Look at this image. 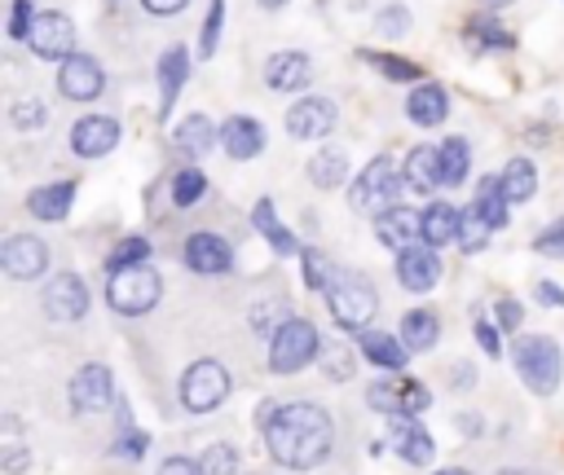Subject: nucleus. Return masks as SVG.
Wrapping results in <instances>:
<instances>
[{
  "mask_svg": "<svg viewBox=\"0 0 564 475\" xmlns=\"http://www.w3.org/2000/svg\"><path fill=\"white\" fill-rule=\"evenodd\" d=\"M330 444H335V427H330V413L322 405L291 400V405H282V409H273L264 418V449L286 471L322 466Z\"/></svg>",
  "mask_w": 564,
  "mask_h": 475,
  "instance_id": "f257e3e1",
  "label": "nucleus"
},
{
  "mask_svg": "<svg viewBox=\"0 0 564 475\" xmlns=\"http://www.w3.org/2000/svg\"><path fill=\"white\" fill-rule=\"evenodd\" d=\"M313 356H322V334L313 321L304 317H291L273 330V343H269V369L273 374H295L304 369Z\"/></svg>",
  "mask_w": 564,
  "mask_h": 475,
  "instance_id": "f03ea898",
  "label": "nucleus"
},
{
  "mask_svg": "<svg viewBox=\"0 0 564 475\" xmlns=\"http://www.w3.org/2000/svg\"><path fill=\"white\" fill-rule=\"evenodd\" d=\"M159 290H163V281H159V273H154L150 264L115 268L110 281H106V299H110V308L123 312V317H141V312H150V308L159 303Z\"/></svg>",
  "mask_w": 564,
  "mask_h": 475,
  "instance_id": "7ed1b4c3",
  "label": "nucleus"
},
{
  "mask_svg": "<svg viewBox=\"0 0 564 475\" xmlns=\"http://www.w3.org/2000/svg\"><path fill=\"white\" fill-rule=\"evenodd\" d=\"M326 303H330V312H335V321L344 325V330H366L370 325V317H375V308H379V295H375V286L361 277V273H344L339 268V277L330 281V290H326Z\"/></svg>",
  "mask_w": 564,
  "mask_h": 475,
  "instance_id": "20e7f679",
  "label": "nucleus"
},
{
  "mask_svg": "<svg viewBox=\"0 0 564 475\" xmlns=\"http://www.w3.org/2000/svg\"><path fill=\"white\" fill-rule=\"evenodd\" d=\"M516 369L524 378L529 391L538 396H551L560 387V343L546 339V334H529L516 343Z\"/></svg>",
  "mask_w": 564,
  "mask_h": 475,
  "instance_id": "39448f33",
  "label": "nucleus"
},
{
  "mask_svg": "<svg viewBox=\"0 0 564 475\" xmlns=\"http://www.w3.org/2000/svg\"><path fill=\"white\" fill-rule=\"evenodd\" d=\"M405 176H397V163L392 158H370L361 167V176L352 180V207L361 211H388L401 194Z\"/></svg>",
  "mask_w": 564,
  "mask_h": 475,
  "instance_id": "423d86ee",
  "label": "nucleus"
},
{
  "mask_svg": "<svg viewBox=\"0 0 564 475\" xmlns=\"http://www.w3.org/2000/svg\"><path fill=\"white\" fill-rule=\"evenodd\" d=\"M229 396V369L220 361H194L181 378V400L189 413H212Z\"/></svg>",
  "mask_w": 564,
  "mask_h": 475,
  "instance_id": "0eeeda50",
  "label": "nucleus"
},
{
  "mask_svg": "<svg viewBox=\"0 0 564 475\" xmlns=\"http://www.w3.org/2000/svg\"><path fill=\"white\" fill-rule=\"evenodd\" d=\"M397 281H401L405 290H414V295L432 290V286L441 281V255H436V246L414 242V246L397 251Z\"/></svg>",
  "mask_w": 564,
  "mask_h": 475,
  "instance_id": "6e6552de",
  "label": "nucleus"
},
{
  "mask_svg": "<svg viewBox=\"0 0 564 475\" xmlns=\"http://www.w3.org/2000/svg\"><path fill=\"white\" fill-rule=\"evenodd\" d=\"M388 440L401 453V462H410V466H427L432 453H436V444H432L427 427L419 422V413H392L388 418Z\"/></svg>",
  "mask_w": 564,
  "mask_h": 475,
  "instance_id": "1a4fd4ad",
  "label": "nucleus"
},
{
  "mask_svg": "<svg viewBox=\"0 0 564 475\" xmlns=\"http://www.w3.org/2000/svg\"><path fill=\"white\" fill-rule=\"evenodd\" d=\"M0 264H4V273L13 281H31V277H40L48 268V246L40 238H31V233H13L0 246Z\"/></svg>",
  "mask_w": 564,
  "mask_h": 475,
  "instance_id": "9d476101",
  "label": "nucleus"
},
{
  "mask_svg": "<svg viewBox=\"0 0 564 475\" xmlns=\"http://www.w3.org/2000/svg\"><path fill=\"white\" fill-rule=\"evenodd\" d=\"M44 312L53 321H79L88 312V286L75 277V273H57L48 286H44Z\"/></svg>",
  "mask_w": 564,
  "mask_h": 475,
  "instance_id": "9b49d317",
  "label": "nucleus"
},
{
  "mask_svg": "<svg viewBox=\"0 0 564 475\" xmlns=\"http://www.w3.org/2000/svg\"><path fill=\"white\" fill-rule=\"evenodd\" d=\"M70 409L79 413H93V409H106L115 400V378L106 365H84L75 378H70Z\"/></svg>",
  "mask_w": 564,
  "mask_h": 475,
  "instance_id": "f8f14e48",
  "label": "nucleus"
},
{
  "mask_svg": "<svg viewBox=\"0 0 564 475\" xmlns=\"http://www.w3.org/2000/svg\"><path fill=\"white\" fill-rule=\"evenodd\" d=\"M31 48L40 57H70L75 48V22L66 13H35V26H31Z\"/></svg>",
  "mask_w": 564,
  "mask_h": 475,
  "instance_id": "ddd939ff",
  "label": "nucleus"
},
{
  "mask_svg": "<svg viewBox=\"0 0 564 475\" xmlns=\"http://www.w3.org/2000/svg\"><path fill=\"white\" fill-rule=\"evenodd\" d=\"M101 84H106L101 66H97L93 57H84V53H70V57L62 62V70H57V88H62V97H70V101H93V97L101 92Z\"/></svg>",
  "mask_w": 564,
  "mask_h": 475,
  "instance_id": "4468645a",
  "label": "nucleus"
},
{
  "mask_svg": "<svg viewBox=\"0 0 564 475\" xmlns=\"http://www.w3.org/2000/svg\"><path fill=\"white\" fill-rule=\"evenodd\" d=\"M185 264L194 273H203V277H220V273H229L234 251H229V242L220 233H189L185 238Z\"/></svg>",
  "mask_w": 564,
  "mask_h": 475,
  "instance_id": "2eb2a0df",
  "label": "nucleus"
},
{
  "mask_svg": "<svg viewBox=\"0 0 564 475\" xmlns=\"http://www.w3.org/2000/svg\"><path fill=\"white\" fill-rule=\"evenodd\" d=\"M335 128V106L326 97H300L291 110H286V132L300 136V141H313V136H326Z\"/></svg>",
  "mask_w": 564,
  "mask_h": 475,
  "instance_id": "dca6fc26",
  "label": "nucleus"
},
{
  "mask_svg": "<svg viewBox=\"0 0 564 475\" xmlns=\"http://www.w3.org/2000/svg\"><path fill=\"white\" fill-rule=\"evenodd\" d=\"M375 238L392 251H405L423 238V216L414 207H388V211L375 216Z\"/></svg>",
  "mask_w": 564,
  "mask_h": 475,
  "instance_id": "f3484780",
  "label": "nucleus"
},
{
  "mask_svg": "<svg viewBox=\"0 0 564 475\" xmlns=\"http://www.w3.org/2000/svg\"><path fill=\"white\" fill-rule=\"evenodd\" d=\"M70 145H75L79 158H101V154H110L119 145V123L106 119V114H88V119H79L70 128Z\"/></svg>",
  "mask_w": 564,
  "mask_h": 475,
  "instance_id": "a211bd4d",
  "label": "nucleus"
},
{
  "mask_svg": "<svg viewBox=\"0 0 564 475\" xmlns=\"http://www.w3.org/2000/svg\"><path fill=\"white\" fill-rule=\"evenodd\" d=\"M308 75H313V66H308V53H300V48L273 53V57L264 62V84H269L273 92H295V88L308 84Z\"/></svg>",
  "mask_w": 564,
  "mask_h": 475,
  "instance_id": "6ab92c4d",
  "label": "nucleus"
},
{
  "mask_svg": "<svg viewBox=\"0 0 564 475\" xmlns=\"http://www.w3.org/2000/svg\"><path fill=\"white\" fill-rule=\"evenodd\" d=\"M220 145L229 158H256L264 150V123L260 119H247V114H234L225 128H220Z\"/></svg>",
  "mask_w": 564,
  "mask_h": 475,
  "instance_id": "aec40b11",
  "label": "nucleus"
},
{
  "mask_svg": "<svg viewBox=\"0 0 564 475\" xmlns=\"http://www.w3.org/2000/svg\"><path fill=\"white\" fill-rule=\"evenodd\" d=\"M401 176H405V185H410L414 194H432L436 185H445V172H441V150H432V145H414V150L405 154Z\"/></svg>",
  "mask_w": 564,
  "mask_h": 475,
  "instance_id": "412c9836",
  "label": "nucleus"
},
{
  "mask_svg": "<svg viewBox=\"0 0 564 475\" xmlns=\"http://www.w3.org/2000/svg\"><path fill=\"white\" fill-rule=\"evenodd\" d=\"M405 114H410L419 128H436V123H445V114H449V97H445V88H441V84H419V88L405 97Z\"/></svg>",
  "mask_w": 564,
  "mask_h": 475,
  "instance_id": "4be33fe9",
  "label": "nucleus"
},
{
  "mask_svg": "<svg viewBox=\"0 0 564 475\" xmlns=\"http://www.w3.org/2000/svg\"><path fill=\"white\" fill-rule=\"evenodd\" d=\"M357 347H361V356H366L370 365H379V369H401L405 356H410V347L401 343V334H383V330H361Z\"/></svg>",
  "mask_w": 564,
  "mask_h": 475,
  "instance_id": "5701e85b",
  "label": "nucleus"
},
{
  "mask_svg": "<svg viewBox=\"0 0 564 475\" xmlns=\"http://www.w3.org/2000/svg\"><path fill=\"white\" fill-rule=\"evenodd\" d=\"M185 75H189V57H185V48L176 44V48H167V53L159 57V114H163V119L172 114V101H176Z\"/></svg>",
  "mask_w": 564,
  "mask_h": 475,
  "instance_id": "b1692460",
  "label": "nucleus"
},
{
  "mask_svg": "<svg viewBox=\"0 0 564 475\" xmlns=\"http://www.w3.org/2000/svg\"><path fill=\"white\" fill-rule=\"evenodd\" d=\"M172 141H176V150H181V154L198 158V154H207V150L220 141V128H216L207 114H185V119L176 123Z\"/></svg>",
  "mask_w": 564,
  "mask_h": 475,
  "instance_id": "393cba45",
  "label": "nucleus"
},
{
  "mask_svg": "<svg viewBox=\"0 0 564 475\" xmlns=\"http://www.w3.org/2000/svg\"><path fill=\"white\" fill-rule=\"evenodd\" d=\"M458 224H463V211L458 207L432 202L423 211V242L427 246H449V242H458Z\"/></svg>",
  "mask_w": 564,
  "mask_h": 475,
  "instance_id": "a878e982",
  "label": "nucleus"
},
{
  "mask_svg": "<svg viewBox=\"0 0 564 475\" xmlns=\"http://www.w3.org/2000/svg\"><path fill=\"white\" fill-rule=\"evenodd\" d=\"M70 202H75V185H40L31 198H26V207H31V216H40V220H66L70 216Z\"/></svg>",
  "mask_w": 564,
  "mask_h": 475,
  "instance_id": "bb28decb",
  "label": "nucleus"
},
{
  "mask_svg": "<svg viewBox=\"0 0 564 475\" xmlns=\"http://www.w3.org/2000/svg\"><path fill=\"white\" fill-rule=\"evenodd\" d=\"M436 339H441L436 312H427V308L405 312V321H401V343H405L410 352H427V347H436Z\"/></svg>",
  "mask_w": 564,
  "mask_h": 475,
  "instance_id": "cd10ccee",
  "label": "nucleus"
},
{
  "mask_svg": "<svg viewBox=\"0 0 564 475\" xmlns=\"http://www.w3.org/2000/svg\"><path fill=\"white\" fill-rule=\"evenodd\" d=\"M251 224L269 238V246H273L278 255H295V251H300V246H295V233H291L286 224H278V216H273V202H269V198H260V202H256Z\"/></svg>",
  "mask_w": 564,
  "mask_h": 475,
  "instance_id": "c85d7f7f",
  "label": "nucleus"
},
{
  "mask_svg": "<svg viewBox=\"0 0 564 475\" xmlns=\"http://www.w3.org/2000/svg\"><path fill=\"white\" fill-rule=\"evenodd\" d=\"M498 180H502L507 202H529V198H533V189H538V167H533L529 158H511V163H507V172H502Z\"/></svg>",
  "mask_w": 564,
  "mask_h": 475,
  "instance_id": "c756f323",
  "label": "nucleus"
},
{
  "mask_svg": "<svg viewBox=\"0 0 564 475\" xmlns=\"http://www.w3.org/2000/svg\"><path fill=\"white\" fill-rule=\"evenodd\" d=\"M308 180H313L317 189H335V185H344V180H348V158H344L339 150H322V154H313V158H308Z\"/></svg>",
  "mask_w": 564,
  "mask_h": 475,
  "instance_id": "7c9ffc66",
  "label": "nucleus"
},
{
  "mask_svg": "<svg viewBox=\"0 0 564 475\" xmlns=\"http://www.w3.org/2000/svg\"><path fill=\"white\" fill-rule=\"evenodd\" d=\"M494 229H502L507 224V194H502V180H494V176H485L480 180V189H476V202H471Z\"/></svg>",
  "mask_w": 564,
  "mask_h": 475,
  "instance_id": "2f4dec72",
  "label": "nucleus"
},
{
  "mask_svg": "<svg viewBox=\"0 0 564 475\" xmlns=\"http://www.w3.org/2000/svg\"><path fill=\"white\" fill-rule=\"evenodd\" d=\"M467 167H471V150H467V141L449 136V141L441 145V172H445V185H463V180H467Z\"/></svg>",
  "mask_w": 564,
  "mask_h": 475,
  "instance_id": "473e14b6",
  "label": "nucleus"
},
{
  "mask_svg": "<svg viewBox=\"0 0 564 475\" xmlns=\"http://www.w3.org/2000/svg\"><path fill=\"white\" fill-rule=\"evenodd\" d=\"M203 189H207V176H203L198 167H181V172L172 176V202H176V207H194V202L203 198Z\"/></svg>",
  "mask_w": 564,
  "mask_h": 475,
  "instance_id": "72a5a7b5",
  "label": "nucleus"
},
{
  "mask_svg": "<svg viewBox=\"0 0 564 475\" xmlns=\"http://www.w3.org/2000/svg\"><path fill=\"white\" fill-rule=\"evenodd\" d=\"M489 238H494V224H489L476 207H467V211H463V224H458V246H463V251H480Z\"/></svg>",
  "mask_w": 564,
  "mask_h": 475,
  "instance_id": "f704fd0d",
  "label": "nucleus"
},
{
  "mask_svg": "<svg viewBox=\"0 0 564 475\" xmlns=\"http://www.w3.org/2000/svg\"><path fill=\"white\" fill-rule=\"evenodd\" d=\"M467 40H471V48H511L516 44L511 31H502V22H489V18H476L467 26Z\"/></svg>",
  "mask_w": 564,
  "mask_h": 475,
  "instance_id": "c9c22d12",
  "label": "nucleus"
},
{
  "mask_svg": "<svg viewBox=\"0 0 564 475\" xmlns=\"http://www.w3.org/2000/svg\"><path fill=\"white\" fill-rule=\"evenodd\" d=\"M366 62H375V70H379V75H388V79H397V84H414V79L423 75L414 62L392 57V53H366Z\"/></svg>",
  "mask_w": 564,
  "mask_h": 475,
  "instance_id": "e433bc0d",
  "label": "nucleus"
},
{
  "mask_svg": "<svg viewBox=\"0 0 564 475\" xmlns=\"http://www.w3.org/2000/svg\"><path fill=\"white\" fill-rule=\"evenodd\" d=\"M150 259V242L145 238H123L110 255H106V268L115 273V268H132V264H145Z\"/></svg>",
  "mask_w": 564,
  "mask_h": 475,
  "instance_id": "4c0bfd02",
  "label": "nucleus"
},
{
  "mask_svg": "<svg viewBox=\"0 0 564 475\" xmlns=\"http://www.w3.org/2000/svg\"><path fill=\"white\" fill-rule=\"evenodd\" d=\"M335 277H339V268H335L322 251H304V281H308L313 290H322V295H326Z\"/></svg>",
  "mask_w": 564,
  "mask_h": 475,
  "instance_id": "58836bf2",
  "label": "nucleus"
},
{
  "mask_svg": "<svg viewBox=\"0 0 564 475\" xmlns=\"http://www.w3.org/2000/svg\"><path fill=\"white\" fill-rule=\"evenodd\" d=\"M366 400H370V409H379L383 418L405 413V409H401V387H397V378H392V383H388V378H383V383H375V387L366 391Z\"/></svg>",
  "mask_w": 564,
  "mask_h": 475,
  "instance_id": "ea45409f",
  "label": "nucleus"
},
{
  "mask_svg": "<svg viewBox=\"0 0 564 475\" xmlns=\"http://www.w3.org/2000/svg\"><path fill=\"white\" fill-rule=\"evenodd\" d=\"M203 475H238V449L234 444H212L203 453Z\"/></svg>",
  "mask_w": 564,
  "mask_h": 475,
  "instance_id": "a19ab883",
  "label": "nucleus"
},
{
  "mask_svg": "<svg viewBox=\"0 0 564 475\" xmlns=\"http://www.w3.org/2000/svg\"><path fill=\"white\" fill-rule=\"evenodd\" d=\"M220 22H225V0H212V9H207V18H203V35H198V53H203V57L216 53V44H220Z\"/></svg>",
  "mask_w": 564,
  "mask_h": 475,
  "instance_id": "79ce46f5",
  "label": "nucleus"
},
{
  "mask_svg": "<svg viewBox=\"0 0 564 475\" xmlns=\"http://www.w3.org/2000/svg\"><path fill=\"white\" fill-rule=\"evenodd\" d=\"M397 387H401V409H405V413H423V409H427L432 391H427V387H423L419 378L401 374V378H397Z\"/></svg>",
  "mask_w": 564,
  "mask_h": 475,
  "instance_id": "37998d69",
  "label": "nucleus"
},
{
  "mask_svg": "<svg viewBox=\"0 0 564 475\" xmlns=\"http://www.w3.org/2000/svg\"><path fill=\"white\" fill-rule=\"evenodd\" d=\"M538 255H551V259H564V220H555V224H546L542 233H538Z\"/></svg>",
  "mask_w": 564,
  "mask_h": 475,
  "instance_id": "c03bdc74",
  "label": "nucleus"
},
{
  "mask_svg": "<svg viewBox=\"0 0 564 475\" xmlns=\"http://www.w3.org/2000/svg\"><path fill=\"white\" fill-rule=\"evenodd\" d=\"M31 26H35L31 0H13V9H9V35H13V40H26V35H31Z\"/></svg>",
  "mask_w": 564,
  "mask_h": 475,
  "instance_id": "a18cd8bd",
  "label": "nucleus"
},
{
  "mask_svg": "<svg viewBox=\"0 0 564 475\" xmlns=\"http://www.w3.org/2000/svg\"><path fill=\"white\" fill-rule=\"evenodd\" d=\"M379 31H383V35H405V31H410V13H405L401 4L383 9V13H379Z\"/></svg>",
  "mask_w": 564,
  "mask_h": 475,
  "instance_id": "49530a36",
  "label": "nucleus"
},
{
  "mask_svg": "<svg viewBox=\"0 0 564 475\" xmlns=\"http://www.w3.org/2000/svg\"><path fill=\"white\" fill-rule=\"evenodd\" d=\"M13 123H18L22 132L40 128V123H44V106H40V101H18V106H13Z\"/></svg>",
  "mask_w": 564,
  "mask_h": 475,
  "instance_id": "de8ad7c7",
  "label": "nucleus"
},
{
  "mask_svg": "<svg viewBox=\"0 0 564 475\" xmlns=\"http://www.w3.org/2000/svg\"><path fill=\"white\" fill-rule=\"evenodd\" d=\"M145 444H150V435H145V431H132V435H123V440L115 444V453H119V457H141Z\"/></svg>",
  "mask_w": 564,
  "mask_h": 475,
  "instance_id": "09e8293b",
  "label": "nucleus"
},
{
  "mask_svg": "<svg viewBox=\"0 0 564 475\" xmlns=\"http://www.w3.org/2000/svg\"><path fill=\"white\" fill-rule=\"evenodd\" d=\"M159 475H203V462H194V457H167L159 466Z\"/></svg>",
  "mask_w": 564,
  "mask_h": 475,
  "instance_id": "8fccbe9b",
  "label": "nucleus"
},
{
  "mask_svg": "<svg viewBox=\"0 0 564 475\" xmlns=\"http://www.w3.org/2000/svg\"><path fill=\"white\" fill-rule=\"evenodd\" d=\"M476 339H480V347H485L489 356H498V352H502V339H498V330H494L489 321H476Z\"/></svg>",
  "mask_w": 564,
  "mask_h": 475,
  "instance_id": "3c124183",
  "label": "nucleus"
},
{
  "mask_svg": "<svg viewBox=\"0 0 564 475\" xmlns=\"http://www.w3.org/2000/svg\"><path fill=\"white\" fill-rule=\"evenodd\" d=\"M498 325L502 330H516L520 325V303L516 299H498Z\"/></svg>",
  "mask_w": 564,
  "mask_h": 475,
  "instance_id": "603ef678",
  "label": "nucleus"
},
{
  "mask_svg": "<svg viewBox=\"0 0 564 475\" xmlns=\"http://www.w3.org/2000/svg\"><path fill=\"white\" fill-rule=\"evenodd\" d=\"M141 4H145L150 13H181L189 0H141Z\"/></svg>",
  "mask_w": 564,
  "mask_h": 475,
  "instance_id": "864d4df0",
  "label": "nucleus"
},
{
  "mask_svg": "<svg viewBox=\"0 0 564 475\" xmlns=\"http://www.w3.org/2000/svg\"><path fill=\"white\" fill-rule=\"evenodd\" d=\"M538 295H542L546 303H560V308H564V290H560V286H551V281H542V286H538Z\"/></svg>",
  "mask_w": 564,
  "mask_h": 475,
  "instance_id": "5fc2aeb1",
  "label": "nucleus"
},
{
  "mask_svg": "<svg viewBox=\"0 0 564 475\" xmlns=\"http://www.w3.org/2000/svg\"><path fill=\"white\" fill-rule=\"evenodd\" d=\"M4 466H9V471H22V466H26V453H22V449H13V453L4 457Z\"/></svg>",
  "mask_w": 564,
  "mask_h": 475,
  "instance_id": "6e6d98bb",
  "label": "nucleus"
},
{
  "mask_svg": "<svg viewBox=\"0 0 564 475\" xmlns=\"http://www.w3.org/2000/svg\"><path fill=\"white\" fill-rule=\"evenodd\" d=\"M286 0H260V9H282Z\"/></svg>",
  "mask_w": 564,
  "mask_h": 475,
  "instance_id": "4d7b16f0",
  "label": "nucleus"
},
{
  "mask_svg": "<svg viewBox=\"0 0 564 475\" xmlns=\"http://www.w3.org/2000/svg\"><path fill=\"white\" fill-rule=\"evenodd\" d=\"M436 475H471V471H458V466H449V471H436Z\"/></svg>",
  "mask_w": 564,
  "mask_h": 475,
  "instance_id": "13d9d810",
  "label": "nucleus"
},
{
  "mask_svg": "<svg viewBox=\"0 0 564 475\" xmlns=\"http://www.w3.org/2000/svg\"><path fill=\"white\" fill-rule=\"evenodd\" d=\"M485 4H494V9H502V4H511V0H485Z\"/></svg>",
  "mask_w": 564,
  "mask_h": 475,
  "instance_id": "bf43d9fd",
  "label": "nucleus"
},
{
  "mask_svg": "<svg viewBox=\"0 0 564 475\" xmlns=\"http://www.w3.org/2000/svg\"><path fill=\"white\" fill-rule=\"evenodd\" d=\"M498 475H524V471H511V466H507V471H498Z\"/></svg>",
  "mask_w": 564,
  "mask_h": 475,
  "instance_id": "052dcab7",
  "label": "nucleus"
}]
</instances>
